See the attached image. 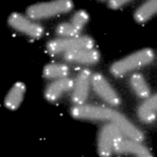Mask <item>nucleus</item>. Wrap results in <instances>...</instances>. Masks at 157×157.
<instances>
[{
  "label": "nucleus",
  "mask_w": 157,
  "mask_h": 157,
  "mask_svg": "<svg viewBox=\"0 0 157 157\" xmlns=\"http://www.w3.org/2000/svg\"><path fill=\"white\" fill-rule=\"evenodd\" d=\"M155 58V54L150 48L137 51L114 63L110 72L115 77H120L138 68L149 64Z\"/></svg>",
  "instance_id": "obj_1"
},
{
  "label": "nucleus",
  "mask_w": 157,
  "mask_h": 157,
  "mask_svg": "<svg viewBox=\"0 0 157 157\" xmlns=\"http://www.w3.org/2000/svg\"><path fill=\"white\" fill-rule=\"evenodd\" d=\"M73 3L69 0H59L43 2L31 6L27 10V16L33 20L48 18L69 12Z\"/></svg>",
  "instance_id": "obj_2"
},
{
  "label": "nucleus",
  "mask_w": 157,
  "mask_h": 157,
  "mask_svg": "<svg viewBox=\"0 0 157 157\" xmlns=\"http://www.w3.org/2000/svg\"><path fill=\"white\" fill-rule=\"evenodd\" d=\"M94 45V42L90 37L79 36L52 40L47 43L46 48L50 54L58 55L78 49L93 48Z\"/></svg>",
  "instance_id": "obj_3"
},
{
  "label": "nucleus",
  "mask_w": 157,
  "mask_h": 157,
  "mask_svg": "<svg viewBox=\"0 0 157 157\" xmlns=\"http://www.w3.org/2000/svg\"><path fill=\"white\" fill-rule=\"evenodd\" d=\"M124 135L116 125L108 123L101 129L98 137V152L101 157L110 156L117 141Z\"/></svg>",
  "instance_id": "obj_4"
},
{
  "label": "nucleus",
  "mask_w": 157,
  "mask_h": 157,
  "mask_svg": "<svg viewBox=\"0 0 157 157\" xmlns=\"http://www.w3.org/2000/svg\"><path fill=\"white\" fill-rule=\"evenodd\" d=\"M28 16L18 13H13L8 19L9 24L17 31L31 37L39 38L43 35V28L39 24L33 21Z\"/></svg>",
  "instance_id": "obj_5"
},
{
  "label": "nucleus",
  "mask_w": 157,
  "mask_h": 157,
  "mask_svg": "<svg viewBox=\"0 0 157 157\" xmlns=\"http://www.w3.org/2000/svg\"><path fill=\"white\" fill-rule=\"evenodd\" d=\"M91 86L96 94L109 105L116 106L121 104L118 94L102 75L98 73L92 75Z\"/></svg>",
  "instance_id": "obj_6"
},
{
  "label": "nucleus",
  "mask_w": 157,
  "mask_h": 157,
  "mask_svg": "<svg viewBox=\"0 0 157 157\" xmlns=\"http://www.w3.org/2000/svg\"><path fill=\"white\" fill-rule=\"evenodd\" d=\"M92 73L88 69L80 71L74 83L71 100L75 105L85 104L89 96L91 86Z\"/></svg>",
  "instance_id": "obj_7"
},
{
  "label": "nucleus",
  "mask_w": 157,
  "mask_h": 157,
  "mask_svg": "<svg viewBox=\"0 0 157 157\" xmlns=\"http://www.w3.org/2000/svg\"><path fill=\"white\" fill-rule=\"evenodd\" d=\"M74 81L66 78L56 79L49 84L44 91V97L50 102H55L65 94L72 90Z\"/></svg>",
  "instance_id": "obj_8"
},
{
  "label": "nucleus",
  "mask_w": 157,
  "mask_h": 157,
  "mask_svg": "<svg viewBox=\"0 0 157 157\" xmlns=\"http://www.w3.org/2000/svg\"><path fill=\"white\" fill-rule=\"evenodd\" d=\"M114 152L118 154H133L137 157L152 156L150 151L140 142L124 137L119 140L115 145Z\"/></svg>",
  "instance_id": "obj_9"
},
{
  "label": "nucleus",
  "mask_w": 157,
  "mask_h": 157,
  "mask_svg": "<svg viewBox=\"0 0 157 157\" xmlns=\"http://www.w3.org/2000/svg\"><path fill=\"white\" fill-rule=\"evenodd\" d=\"M64 59L70 63L82 64H94L99 60L100 55L98 51L94 49H82L67 52Z\"/></svg>",
  "instance_id": "obj_10"
},
{
  "label": "nucleus",
  "mask_w": 157,
  "mask_h": 157,
  "mask_svg": "<svg viewBox=\"0 0 157 157\" xmlns=\"http://www.w3.org/2000/svg\"><path fill=\"white\" fill-rule=\"evenodd\" d=\"M26 90V86L23 82L15 83L6 97L4 101L6 107L11 110L18 109L23 101Z\"/></svg>",
  "instance_id": "obj_11"
},
{
  "label": "nucleus",
  "mask_w": 157,
  "mask_h": 157,
  "mask_svg": "<svg viewBox=\"0 0 157 157\" xmlns=\"http://www.w3.org/2000/svg\"><path fill=\"white\" fill-rule=\"evenodd\" d=\"M157 111V94L147 98L140 106L138 114L141 121L145 123L153 122Z\"/></svg>",
  "instance_id": "obj_12"
},
{
  "label": "nucleus",
  "mask_w": 157,
  "mask_h": 157,
  "mask_svg": "<svg viewBox=\"0 0 157 157\" xmlns=\"http://www.w3.org/2000/svg\"><path fill=\"white\" fill-rule=\"evenodd\" d=\"M69 73V67L63 63L48 64L43 71V75L45 78L54 80L67 77Z\"/></svg>",
  "instance_id": "obj_13"
},
{
  "label": "nucleus",
  "mask_w": 157,
  "mask_h": 157,
  "mask_svg": "<svg viewBox=\"0 0 157 157\" xmlns=\"http://www.w3.org/2000/svg\"><path fill=\"white\" fill-rule=\"evenodd\" d=\"M132 88L137 96L147 99L150 95V90L144 77L140 74L134 73L130 79Z\"/></svg>",
  "instance_id": "obj_14"
},
{
  "label": "nucleus",
  "mask_w": 157,
  "mask_h": 157,
  "mask_svg": "<svg viewBox=\"0 0 157 157\" xmlns=\"http://www.w3.org/2000/svg\"><path fill=\"white\" fill-rule=\"evenodd\" d=\"M157 13V0L148 1L140 6L134 14L136 21L144 23Z\"/></svg>",
  "instance_id": "obj_15"
},
{
  "label": "nucleus",
  "mask_w": 157,
  "mask_h": 157,
  "mask_svg": "<svg viewBox=\"0 0 157 157\" xmlns=\"http://www.w3.org/2000/svg\"><path fill=\"white\" fill-rule=\"evenodd\" d=\"M56 33L61 37L68 38L79 36L80 32L76 29L70 22H64L57 26Z\"/></svg>",
  "instance_id": "obj_16"
},
{
  "label": "nucleus",
  "mask_w": 157,
  "mask_h": 157,
  "mask_svg": "<svg viewBox=\"0 0 157 157\" xmlns=\"http://www.w3.org/2000/svg\"><path fill=\"white\" fill-rule=\"evenodd\" d=\"M89 19V14L86 11L79 10L73 15L70 23L76 29L81 32Z\"/></svg>",
  "instance_id": "obj_17"
},
{
  "label": "nucleus",
  "mask_w": 157,
  "mask_h": 157,
  "mask_svg": "<svg viewBox=\"0 0 157 157\" xmlns=\"http://www.w3.org/2000/svg\"><path fill=\"white\" fill-rule=\"evenodd\" d=\"M128 2H129V1H125V0H113V1H109L108 5L111 9H117L124 6Z\"/></svg>",
  "instance_id": "obj_18"
}]
</instances>
